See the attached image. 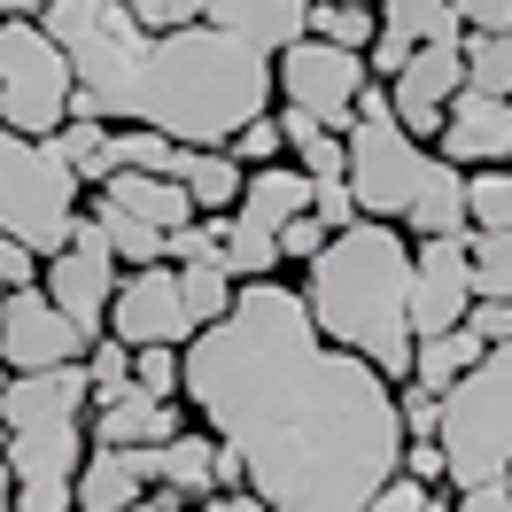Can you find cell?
Wrapping results in <instances>:
<instances>
[{
    "mask_svg": "<svg viewBox=\"0 0 512 512\" xmlns=\"http://www.w3.org/2000/svg\"><path fill=\"white\" fill-rule=\"evenodd\" d=\"M179 396L272 512H365L404 458L396 381L326 342L272 272L241 280L233 311L179 342Z\"/></svg>",
    "mask_w": 512,
    "mask_h": 512,
    "instance_id": "1",
    "label": "cell"
},
{
    "mask_svg": "<svg viewBox=\"0 0 512 512\" xmlns=\"http://www.w3.org/2000/svg\"><path fill=\"white\" fill-rule=\"evenodd\" d=\"M303 311L326 342L357 350L373 373L388 381H412V319H404V295H412V249L388 218H357L342 233H326L319 256H303Z\"/></svg>",
    "mask_w": 512,
    "mask_h": 512,
    "instance_id": "2",
    "label": "cell"
},
{
    "mask_svg": "<svg viewBox=\"0 0 512 512\" xmlns=\"http://www.w3.org/2000/svg\"><path fill=\"white\" fill-rule=\"evenodd\" d=\"M86 365H39V373H8L0 388V427H8V474H16V512H70V481L86 458Z\"/></svg>",
    "mask_w": 512,
    "mask_h": 512,
    "instance_id": "3",
    "label": "cell"
},
{
    "mask_svg": "<svg viewBox=\"0 0 512 512\" xmlns=\"http://www.w3.org/2000/svg\"><path fill=\"white\" fill-rule=\"evenodd\" d=\"M435 443H443V481H458V489L497 481L512 466V342L481 350L474 365L443 388Z\"/></svg>",
    "mask_w": 512,
    "mask_h": 512,
    "instance_id": "4",
    "label": "cell"
},
{
    "mask_svg": "<svg viewBox=\"0 0 512 512\" xmlns=\"http://www.w3.org/2000/svg\"><path fill=\"white\" fill-rule=\"evenodd\" d=\"M78 187L86 179L63 163L55 140H32V132L0 125V233H16L32 256H55L70 241V225L86 218Z\"/></svg>",
    "mask_w": 512,
    "mask_h": 512,
    "instance_id": "5",
    "label": "cell"
},
{
    "mask_svg": "<svg viewBox=\"0 0 512 512\" xmlns=\"http://www.w3.org/2000/svg\"><path fill=\"white\" fill-rule=\"evenodd\" d=\"M342 148H350L342 179H350L357 210L396 225V218H404V202H412V187H419V171H427V148L396 125L388 86H373V78H365V94H357V117H350V132H342Z\"/></svg>",
    "mask_w": 512,
    "mask_h": 512,
    "instance_id": "6",
    "label": "cell"
},
{
    "mask_svg": "<svg viewBox=\"0 0 512 512\" xmlns=\"http://www.w3.org/2000/svg\"><path fill=\"white\" fill-rule=\"evenodd\" d=\"M70 55L39 32V16H0V125L55 140L70 125Z\"/></svg>",
    "mask_w": 512,
    "mask_h": 512,
    "instance_id": "7",
    "label": "cell"
},
{
    "mask_svg": "<svg viewBox=\"0 0 512 512\" xmlns=\"http://www.w3.org/2000/svg\"><path fill=\"white\" fill-rule=\"evenodd\" d=\"M365 55L357 47H334V39H288L280 55H272V94L288 101V109H303L311 125L326 132H350L357 117V94H365Z\"/></svg>",
    "mask_w": 512,
    "mask_h": 512,
    "instance_id": "8",
    "label": "cell"
},
{
    "mask_svg": "<svg viewBox=\"0 0 512 512\" xmlns=\"http://www.w3.org/2000/svg\"><path fill=\"white\" fill-rule=\"evenodd\" d=\"M39 288L55 295V311H63L86 342H94L101 326H109V288H117V256H109V241H101L94 218L70 225V241L55 256H39Z\"/></svg>",
    "mask_w": 512,
    "mask_h": 512,
    "instance_id": "9",
    "label": "cell"
},
{
    "mask_svg": "<svg viewBox=\"0 0 512 512\" xmlns=\"http://www.w3.org/2000/svg\"><path fill=\"white\" fill-rule=\"evenodd\" d=\"M109 334L132 342V350H140V342H171V350H179L194 334L187 295H179V264H163V256L156 264H132L125 280L109 288Z\"/></svg>",
    "mask_w": 512,
    "mask_h": 512,
    "instance_id": "10",
    "label": "cell"
},
{
    "mask_svg": "<svg viewBox=\"0 0 512 512\" xmlns=\"http://www.w3.org/2000/svg\"><path fill=\"white\" fill-rule=\"evenodd\" d=\"M474 303V264H466V233H419V256H412V295H404V319H412V342L419 334H443V326L466 319Z\"/></svg>",
    "mask_w": 512,
    "mask_h": 512,
    "instance_id": "11",
    "label": "cell"
},
{
    "mask_svg": "<svg viewBox=\"0 0 512 512\" xmlns=\"http://www.w3.org/2000/svg\"><path fill=\"white\" fill-rule=\"evenodd\" d=\"M70 357H86V334L55 311V295L39 280L0 295V365L8 373H39V365H70Z\"/></svg>",
    "mask_w": 512,
    "mask_h": 512,
    "instance_id": "12",
    "label": "cell"
},
{
    "mask_svg": "<svg viewBox=\"0 0 512 512\" xmlns=\"http://www.w3.org/2000/svg\"><path fill=\"white\" fill-rule=\"evenodd\" d=\"M466 86V63H458V39H427L404 55V70L388 78V109H396V125L427 140V132L443 125V101Z\"/></svg>",
    "mask_w": 512,
    "mask_h": 512,
    "instance_id": "13",
    "label": "cell"
},
{
    "mask_svg": "<svg viewBox=\"0 0 512 512\" xmlns=\"http://www.w3.org/2000/svg\"><path fill=\"white\" fill-rule=\"evenodd\" d=\"M148 489H156V443H86L78 481H70V512H125Z\"/></svg>",
    "mask_w": 512,
    "mask_h": 512,
    "instance_id": "14",
    "label": "cell"
},
{
    "mask_svg": "<svg viewBox=\"0 0 512 512\" xmlns=\"http://www.w3.org/2000/svg\"><path fill=\"white\" fill-rule=\"evenodd\" d=\"M450 163H512V94H474L458 86L443 101V125H435Z\"/></svg>",
    "mask_w": 512,
    "mask_h": 512,
    "instance_id": "15",
    "label": "cell"
},
{
    "mask_svg": "<svg viewBox=\"0 0 512 512\" xmlns=\"http://www.w3.org/2000/svg\"><path fill=\"white\" fill-rule=\"evenodd\" d=\"M171 435H179V404L148 396L140 381L86 396V443H171Z\"/></svg>",
    "mask_w": 512,
    "mask_h": 512,
    "instance_id": "16",
    "label": "cell"
},
{
    "mask_svg": "<svg viewBox=\"0 0 512 512\" xmlns=\"http://www.w3.org/2000/svg\"><path fill=\"white\" fill-rule=\"evenodd\" d=\"M373 16H381V32L365 39V70H381V78H396L404 55L427 47V39H458L450 0H373Z\"/></svg>",
    "mask_w": 512,
    "mask_h": 512,
    "instance_id": "17",
    "label": "cell"
},
{
    "mask_svg": "<svg viewBox=\"0 0 512 512\" xmlns=\"http://www.w3.org/2000/svg\"><path fill=\"white\" fill-rule=\"evenodd\" d=\"M101 202L132 210V218L156 225V233H171V225H187V218H194L187 187H179L171 171H109V179H101Z\"/></svg>",
    "mask_w": 512,
    "mask_h": 512,
    "instance_id": "18",
    "label": "cell"
},
{
    "mask_svg": "<svg viewBox=\"0 0 512 512\" xmlns=\"http://www.w3.org/2000/svg\"><path fill=\"white\" fill-rule=\"evenodd\" d=\"M396 225H412V233H466V171L450 156H427V171H419V187Z\"/></svg>",
    "mask_w": 512,
    "mask_h": 512,
    "instance_id": "19",
    "label": "cell"
},
{
    "mask_svg": "<svg viewBox=\"0 0 512 512\" xmlns=\"http://www.w3.org/2000/svg\"><path fill=\"white\" fill-rule=\"evenodd\" d=\"M233 210H241V218H256L264 233H280L295 210H311V179H303V171H288V163H256L249 179H241V202H233Z\"/></svg>",
    "mask_w": 512,
    "mask_h": 512,
    "instance_id": "20",
    "label": "cell"
},
{
    "mask_svg": "<svg viewBox=\"0 0 512 512\" xmlns=\"http://www.w3.org/2000/svg\"><path fill=\"white\" fill-rule=\"evenodd\" d=\"M241 163L225 156V148H179V187H187L194 210H233L241 202Z\"/></svg>",
    "mask_w": 512,
    "mask_h": 512,
    "instance_id": "21",
    "label": "cell"
},
{
    "mask_svg": "<svg viewBox=\"0 0 512 512\" xmlns=\"http://www.w3.org/2000/svg\"><path fill=\"white\" fill-rule=\"evenodd\" d=\"M210 458H218V435L202 427V435H171V443H156V481L163 489H179V497H210L218 489V474H210Z\"/></svg>",
    "mask_w": 512,
    "mask_h": 512,
    "instance_id": "22",
    "label": "cell"
},
{
    "mask_svg": "<svg viewBox=\"0 0 512 512\" xmlns=\"http://www.w3.org/2000/svg\"><path fill=\"white\" fill-rule=\"evenodd\" d=\"M474 357H481V342H474V326H466V319L443 326V334H419V342H412V381L443 396V388L458 381V373H466Z\"/></svg>",
    "mask_w": 512,
    "mask_h": 512,
    "instance_id": "23",
    "label": "cell"
},
{
    "mask_svg": "<svg viewBox=\"0 0 512 512\" xmlns=\"http://www.w3.org/2000/svg\"><path fill=\"white\" fill-rule=\"evenodd\" d=\"M218 264L233 272V280H264V272H280V241H272L256 218L225 210L218 218Z\"/></svg>",
    "mask_w": 512,
    "mask_h": 512,
    "instance_id": "24",
    "label": "cell"
},
{
    "mask_svg": "<svg viewBox=\"0 0 512 512\" xmlns=\"http://www.w3.org/2000/svg\"><path fill=\"white\" fill-rule=\"evenodd\" d=\"M109 171H171L179 179V140H163V132L148 125H109V140H101V179Z\"/></svg>",
    "mask_w": 512,
    "mask_h": 512,
    "instance_id": "25",
    "label": "cell"
},
{
    "mask_svg": "<svg viewBox=\"0 0 512 512\" xmlns=\"http://www.w3.org/2000/svg\"><path fill=\"white\" fill-rule=\"evenodd\" d=\"M474 295H512V225H466Z\"/></svg>",
    "mask_w": 512,
    "mask_h": 512,
    "instance_id": "26",
    "label": "cell"
},
{
    "mask_svg": "<svg viewBox=\"0 0 512 512\" xmlns=\"http://www.w3.org/2000/svg\"><path fill=\"white\" fill-rule=\"evenodd\" d=\"M233 272H225L218 256H202V264H179V295H187V319L194 326H210V319H225L233 311Z\"/></svg>",
    "mask_w": 512,
    "mask_h": 512,
    "instance_id": "27",
    "label": "cell"
},
{
    "mask_svg": "<svg viewBox=\"0 0 512 512\" xmlns=\"http://www.w3.org/2000/svg\"><path fill=\"white\" fill-rule=\"evenodd\" d=\"M458 63L474 94H512V32H474L458 39Z\"/></svg>",
    "mask_w": 512,
    "mask_h": 512,
    "instance_id": "28",
    "label": "cell"
},
{
    "mask_svg": "<svg viewBox=\"0 0 512 512\" xmlns=\"http://www.w3.org/2000/svg\"><path fill=\"white\" fill-rule=\"evenodd\" d=\"M303 32H311V39H334V47H357V55H365V39L381 32V16H373V8H357V0H311V8H303Z\"/></svg>",
    "mask_w": 512,
    "mask_h": 512,
    "instance_id": "29",
    "label": "cell"
},
{
    "mask_svg": "<svg viewBox=\"0 0 512 512\" xmlns=\"http://www.w3.org/2000/svg\"><path fill=\"white\" fill-rule=\"evenodd\" d=\"M94 225H101V241H109L117 264H156V256H163V233H156V225H140L132 210H117V202H101Z\"/></svg>",
    "mask_w": 512,
    "mask_h": 512,
    "instance_id": "30",
    "label": "cell"
},
{
    "mask_svg": "<svg viewBox=\"0 0 512 512\" xmlns=\"http://www.w3.org/2000/svg\"><path fill=\"white\" fill-rule=\"evenodd\" d=\"M466 225H512V171L489 163L466 179Z\"/></svg>",
    "mask_w": 512,
    "mask_h": 512,
    "instance_id": "31",
    "label": "cell"
},
{
    "mask_svg": "<svg viewBox=\"0 0 512 512\" xmlns=\"http://www.w3.org/2000/svg\"><path fill=\"white\" fill-rule=\"evenodd\" d=\"M101 140H109V125H101V117H70V125L55 132L63 163L78 171V179H94V187H101Z\"/></svg>",
    "mask_w": 512,
    "mask_h": 512,
    "instance_id": "32",
    "label": "cell"
},
{
    "mask_svg": "<svg viewBox=\"0 0 512 512\" xmlns=\"http://www.w3.org/2000/svg\"><path fill=\"white\" fill-rule=\"evenodd\" d=\"M78 365H86V381H94V396H101V388L132 381V342H117V334H94V342H86V357H78Z\"/></svg>",
    "mask_w": 512,
    "mask_h": 512,
    "instance_id": "33",
    "label": "cell"
},
{
    "mask_svg": "<svg viewBox=\"0 0 512 512\" xmlns=\"http://www.w3.org/2000/svg\"><path fill=\"white\" fill-rule=\"evenodd\" d=\"M225 156H233V163H280V156H288V140H280V125H272V109L233 132V140H225Z\"/></svg>",
    "mask_w": 512,
    "mask_h": 512,
    "instance_id": "34",
    "label": "cell"
},
{
    "mask_svg": "<svg viewBox=\"0 0 512 512\" xmlns=\"http://www.w3.org/2000/svg\"><path fill=\"white\" fill-rule=\"evenodd\" d=\"M132 381L148 388V396H179V350L171 342H140L132 350Z\"/></svg>",
    "mask_w": 512,
    "mask_h": 512,
    "instance_id": "35",
    "label": "cell"
},
{
    "mask_svg": "<svg viewBox=\"0 0 512 512\" xmlns=\"http://www.w3.org/2000/svg\"><path fill=\"white\" fill-rule=\"evenodd\" d=\"M311 218L326 225V233H342V225H357L365 210H357L350 179H311Z\"/></svg>",
    "mask_w": 512,
    "mask_h": 512,
    "instance_id": "36",
    "label": "cell"
},
{
    "mask_svg": "<svg viewBox=\"0 0 512 512\" xmlns=\"http://www.w3.org/2000/svg\"><path fill=\"white\" fill-rule=\"evenodd\" d=\"M466 326H474L481 350L512 342V295H474V303H466Z\"/></svg>",
    "mask_w": 512,
    "mask_h": 512,
    "instance_id": "37",
    "label": "cell"
},
{
    "mask_svg": "<svg viewBox=\"0 0 512 512\" xmlns=\"http://www.w3.org/2000/svg\"><path fill=\"white\" fill-rule=\"evenodd\" d=\"M295 171H303V179H342V163H350V148H342V132H311V140H303V148H295Z\"/></svg>",
    "mask_w": 512,
    "mask_h": 512,
    "instance_id": "38",
    "label": "cell"
},
{
    "mask_svg": "<svg viewBox=\"0 0 512 512\" xmlns=\"http://www.w3.org/2000/svg\"><path fill=\"white\" fill-rule=\"evenodd\" d=\"M419 505H427V481H419V474H404V466H396V474H388L381 489L365 497V512H419Z\"/></svg>",
    "mask_w": 512,
    "mask_h": 512,
    "instance_id": "39",
    "label": "cell"
},
{
    "mask_svg": "<svg viewBox=\"0 0 512 512\" xmlns=\"http://www.w3.org/2000/svg\"><path fill=\"white\" fill-rule=\"evenodd\" d=\"M117 8H132L148 32H171V24H202V0H117Z\"/></svg>",
    "mask_w": 512,
    "mask_h": 512,
    "instance_id": "40",
    "label": "cell"
},
{
    "mask_svg": "<svg viewBox=\"0 0 512 512\" xmlns=\"http://www.w3.org/2000/svg\"><path fill=\"white\" fill-rule=\"evenodd\" d=\"M272 241H280V256H295V264H303V256H319V241H326V225L311 218V210H295V218L280 225V233H272Z\"/></svg>",
    "mask_w": 512,
    "mask_h": 512,
    "instance_id": "41",
    "label": "cell"
},
{
    "mask_svg": "<svg viewBox=\"0 0 512 512\" xmlns=\"http://www.w3.org/2000/svg\"><path fill=\"white\" fill-rule=\"evenodd\" d=\"M32 280H39V256L24 249L16 233H0V295H8V288H32Z\"/></svg>",
    "mask_w": 512,
    "mask_h": 512,
    "instance_id": "42",
    "label": "cell"
},
{
    "mask_svg": "<svg viewBox=\"0 0 512 512\" xmlns=\"http://www.w3.org/2000/svg\"><path fill=\"white\" fill-rule=\"evenodd\" d=\"M458 8V24H474V32H512V0H450Z\"/></svg>",
    "mask_w": 512,
    "mask_h": 512,
    "instance_id": "43",
    "label": "cell"
},
{
    "mask_svg": "<svg viewBox=\"0 0 512 512\" xmlns=\"http://www.w3.org/2000/svg\"><path fill=\"white\" fill-rule=\"evenodd\" d=\"M450 505H458V512H512V489H505V481H474V489H458Z\"/></svg>",
    "mask_w": 512,
    "mask_h": 512,
    "instance_id": "44",
    "label": "cell"
},
{
    "mask_svg": "<svg viewBox=\"0 0 512 512\" xmlns=\"http://www.w3.org/2000/svg\"><path fill=\"white\" fill-rule=\"evenodd\" d=\"M396 466H404V474H419L427 489H435V481H443V443H435V435H419L412 458H396Z\"/></svg>",
    "mask_w": 512,
    "mask_h": 512,
    "instance_id": "45",
    "label": "cell"
},
{
    "mask_svg": "<svg viewBox=\"0 0 512 512\" xmlns=\"http://www.w3.org/2000/svg\"><path fill=\"white\" fill-rule=\"evenodd\" d=\"M272 125H280V140H288V148H303L311 132H326V125H311L303 109H288V101H280V117H272Z\"/></svg>",
    "mask_w": 512,
    "mask_h": 512,
    "instance_id": "46",
    "label": "cell"
},
{
    "mask_svg": "<svg viewBox=\"0 0 512 512\" xmlns=\"http://www.w3.org/2000/svg\"><path fill=\"white\" fill-rule=\"evenodd\" d=\"M210 512H272L256 489H210Z\"/></svg>",
    "mask_w": 512,
    "mask_h": 512,
    "instance_id": "47",
    "label": "cell"
},
{
    "mask_svg": "<svg viewBox=\"0 0 512 512\" xmlns=\"http://www.w3.org/2000/svg\"><path fill=\"white\" fill-rule=\"evenodd\" d=\"M125 512H179V489H148V497H132Z\"/></svg>",
    "mask_w": 512,
    "mask_h": 512,
    "instance_id": "48",
    "label": "cell"
},
{
    "mask_svg": "<svg viewBox=\"0 0 512 512\" xmlns=\"http://www.w3.org/2000/svg\"><path fill=\"white\" fill-rule=\"evenodd\" d=\"M0 512H16V474H8V458H0Z\"/></svg>",
    "mask_w": 512,
    "mask_h": 512,
    "instance_id": "49",
    "label": "cell"
},
{
    "mask_svg": "<svg viewBox=\"0 0 512 512\" xmlns=\"http://www.w3.org/2000/svg\"><path fill=\"white\" fill-rule=\"evenodd\" d=\"M47 0H0V16H39Z\"/></svg>",
    "mask_w": 512,
    "mask_h": 512,
    "instance_id": "50",
    "label": "cell"
},
{
    "mask_svg": "<svg viewBox=\"0 0 512 512\" xmlns=\"http://www.w3.org/2000/svg\"><path fill=\"white\" fill-rule=\"evenodd\" d=\"M419 512H458V505H450V497H435V489H427V505H419Z\"/></svg>",
    "mask_w": 512,
    "mask_h": 512,
    "instance_id": "51",
    "label": "cell"
},
{
    "mask_svg": "<svg viewBox=\"0 0 512 512\" xmlns=\"http://www.w3.org/2000/svg\"><path fill=\"white\" fill-rule=\"evenodd\" d=\"M357 8H373V0H357Z\"/></svg>",
    "mask_w": 512,
    "mask_h": 512,
    "instance_id": "52",
    "label": "cell"
}]
</instances>
